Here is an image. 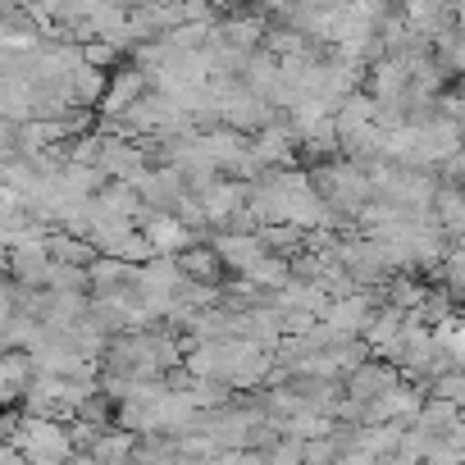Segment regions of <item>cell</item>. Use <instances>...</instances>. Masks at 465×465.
<instances>
[{
    "mask_svg": "<svg viewBox=\"0 0 465 465\" xmlns=\"http://www.w3.org/2000/svg\"><path fill=\"white\" fill-rule=\"evenodd\" d=\"M311 183H315L320 201H329L338 214H351V219L374 201L370 169H365V164H351V160H333V164H324V169H311Z\"/></svg>",
    "mask_w": 465,
    "mask_h": 465,
    "instance_id": "6da1fadb",
    "label": "cell"
},
{
    "mask_svg": "<svg viewBox=\"0 0 465 465\" xmlns=\"http://www.w3.org/2000/svg\"><path fill=\"white\" fill-rule=\"evenodd\" d=\"M210 92H214V101H219L223 128H232V133L256 137V133H265L270 124H279V110H274L265 96H256L242 78H238V83H210Z\"/></svg>",
    "mask_w": 465,
    "mask_h": 465,
    "instance_id": "7a4b0ae2",
    "label": "cell"
},
{
    "mask_svg": "<svg viewBox=\"0 0 465 465\" xmlns=\"http://www.w3.org/2000/svg\"><path fill=\"white\" fill-rule=\"evenodd\" d=\"M5 447H19L28 460H64V465H69V460L78 456L64 420H33V415H24L19 433H15Z\"/></svg>",
    "mask_w": 465,
    "mask_h": 465,
    "instance_id": "3957f363",
    "label": "cell"
},
{
    "mask_svg": "<svg viewBox=\"0 0 465 465\" xmlns=\"http://www.w3.org/2000/svg\"><path fill=\"white\" fill-rule=\"evenodd\" d=\"M338 265L356 279V288H361V292L397 279V274H392V265H388V256H383V247H379V242H370V238H361V232H342V238H338Z\"/></svg>",
    "mask_w": 465,
    "mask_h": 465,
    "instance_id": "277c9868",
    "label": "cell"
},
{
    "mask_svg": "<svg viewBox=\"0 0 465 465\" xmlns=\"http://www.w3.org/2000/svg\"><path fill=\"white\" fill-rule=\"evenodd\" d=\"M383 306H388V302H379L374 292H356V297H347V302H333V311L324 315V324H329L342 342H361Z\"/></svg>",
    "mask_w": 465,
    "mask_h": 465,
    "instance_id": "5b68a950",
    "label": "cell"
},
{
    "mask_svg": "<svg viewBox=\"0 0 465 465\" xmlns=\"http://www.w3.org/2000/svg\"><path fill=\"white\" fill-rule=\"evenodd\" d=\"M137 228L146 232V242H151L155 256H183V252L201 247V242H196V228H187L183 219L160 214V210H146V214L137 219Z\"/></svg>",
    "mask_w": 465,
    "mask_h": 465,
    "instance_id": "8992f818",
    "label": "cell"
},
{
    "mask_svg": "<svg viewBox=\"0 0 465 465\" xmlns=\"http://www.w3.org/2000/svg\"><path fill=\"white\" fill-rule=\"evenodd\" d=\"M155 92V83H151V74H142L137 64H124L119 74H110V92H105V101H101V119H119V114H128L137 101H146Z\"/></svg>",
    "mask_w": 465,
    "mask_h": 465,
    "instance_id": "52a82bcc",
    "label": "cell"
},
{
    "mask_svg": "<svg viewBox=\"0 0 465 465\" xmlns=\"http://www.w3.org/2000/svg\"><path fill=\"white\" fill-rule=\"evenodd\" d=\"M214 256L223 261V270H238L242 279L270 256L265 242H261V232H214Z\"/></svg>",
    "mask_w": 465,
    "mask_h": 465,
    "instance_id": "ba28073f",
    "label": "cell"
},
{
    "mask_svg": "<svg viewBox=\"0 0 465 465\" xmlns=\"http://www.w3.org/2000/svg\"><path fill=\"white\" fill-rule=\"evenodd\" d=\"M232 356H238V342H187V361H183V370L192 374V379H219V383H228V374H232Z\"/></svg>",
    "mask_w": 465,
    "mask_h": 465,
    "instance_id": "9c48e42d",
    "label": "cell"
},
{
    "mask_svg": "<svg viewBox=\"0 0 465 465\" xmlns=\"http://www.w3.org/2000/svg\"><path fill=\"white\" fill-rule=\"evenodd\" d=\"M347 401H361V406H370V401H379V397H388L392 388H401V370H392L388 361H370V365H361L356 374H347Z\"/></svg>",
    "mask_w": 465,
    "mask_h": 465,
    "instance_id": "30bf717a",
    "label": "cell"
},
{
    "mask_svg": "<svg viewBox=\"0 0 465 465\" xmlns=\"http://www.w3.org/2000/svg\"><path fill=\"white\" fill-rule=\"evenodd\" d=\"M297 146H302V137L292 133V124H288V119H279V124H270L265 133H256V137H252V151H256V160H261L265 169H292Z\"/></svg>",
    "mask_w": 465,
    "mask_h": 465,
    "instance_id": "8fae6325",
    "label": "cell"
},
{
    "mask_svg": "<svg viewBox=\"0 0 465 465\" xmlns=\"http://www.w3.org/2000/svg\"><path fill=\"white\" fill-rule=\"evenodd\" d=\"M370 96L379 105H406V96H411V64L397 60V55H383L370 69Z\"/></svg>",
    "mask_w": 465,
    "mask_h": 465,
    "instance_id": "7c38bea8",
    "label": "cell"
},
{
    "mask_svg": "<svg viewBox=\"0 0 465 465\" xmlns=\"http://www.w3.org/2000/svg\"><path fill=\"white\" fill-rule=\"evenodd\" d=\"M87 274H92V297H128V292H137V265H128V261L96 256Z\"/></svg>",
    "mask_w": 465,
    "mask_h": 465,
    "instance_id": "4fadbf2b",
    "label": "cell"
},
{
    "mask_svg": "<svg viewBox=\"0 0 465 465\" xmlns=\"http://www.w3.org/2000/svg\"><path fill=\"white\" fill-rule=\"evenodd\" d=\"M37 379V365L28 351H5V361H0V401H24V392L33 388Z\"/></svg>",
    "mask_w": 465,
    "mask_h": 465,
    "instance_id": "5bb4252c",
    "label": "cell"
},
{
    "mask_svg": "<svg viewBox=\"0 0 465 465\" xmlns=\"http://www.w3.org/2000/svg\"><path fill=\"white\" fill-rule=\"evenodd\" d=\"M429 214H433V223L451 238V247H456V238L465 232V187H460V183H442Z\"/></svg>",
    "mask_w": 465,
    "mask_h": 465,
    "instance_id": "9a60e30c",
    "label": "cell"
},
{
    "mask_svg": "<svg viewBox=\"0 0 465 465\" xmlns=\"http://www.w3.org/2000/svg\"><path fill=\"white\" fill-rule=\"evenodd\" d=\"M401 338H406V315L397 311V306H383L379 315H374V324H370V333H365V342H370V351L379 356V361H388L397 347H401Z\"/></svg>",
    "mask_w": 465,
    "mask_h": 465,
    "instance_id": "2e32d148",
    "label": "cell"
},
{
    "mask_svg": "<svg viewBox=\"0 0 465 465\" xmlns=\"http://www.w3.org/2000/svg\"><path fill=\"white\" fill-rule=\"evenodd\" d=\"M242 83L274 105V96H279V87H283V64H279L270 51H256V55L247 60V69H242Z\"/></svg>",
    "mask_w": 465,
    "mask_h": 465,
    "instance_id": "e0dca14e",
    "label": "cell"
},
{
    "mask_svg": "<svg viewBox=\"0 0 465 465\" xmlns=\"http://www.w3.org/2000/svg\"><path fill=\"white\" fill-rule=\"evenodd\" d=\"M133 451H137V433H128V429H119V424H110V429L101 433V442L92 447L96 465H133Z\"/></svg>",
    "mask_w": 465,
    "mask_h": 465,
    "instance_id": "ac0fdd59",
    "label": "cell"
},
{
    "mask_svg": "<svg viewBox=\"0 0 465 465\" xmlns=\"http://www.w3.org/2000/svg\"><path fill=\"white\" fill-rule=\"evenodd\" d=\"M46 247H51V261H55V265H83V270H92V261L101 256L92 242L74 238V232H60V228L51 232V242H46Z\"/></svg>",
    "mask_w": 465,
    "mask_h": 465,
    "instance_id": "d6986e66",
    "label": "cell"
},
{
    "mask_svg": "<svg viewBox=\"0 0 465 465\" xmlns=\"http://www.w3.org/2000/svg\"><path fill=\"white\" fill-rule=\"evenodd\" d=\"M178 265H183V274H187L192 283H205V288H219V274H223V261L214 256V247H192V252H183V256H178Z\"/></svg>",
    "mask_w": 465,
    "mask_h": 465,
    "instance_id": "ffe728a7",
    "label": "cell"
},
{
    "mask_svg": "<svg viewBox=\"0 0 465 465\" xmlns=\"http://www.w3.org/2000/svg\"><path fill=\"white\" fill-rule=\"evenodd\" d=\"M465 415H460V406L456 401H424V411H420V420H415V429H424V433H433L438 442H447V433L460 424Z\"/></svg>",
    "mask_w": 465,
    "mask_h": 465,
    "instance_id": "44dd1931",
    "label": "cell"
},
{
    "mask_svg": "<svg viewBox=\"0 0 465 465\" xmlns=\"http://www.w3.org/2000/svg\"><path fill=\"white\" fill-rule=\"evenodd\" d=\"M424 302H429V288H424L420 279L397 274V279L388 283V306H397L401 315H420V311H424Z\"/></svg>",
    "mask_w": 465,
    "mask_h": 465,
    "instance_id": "7402d4cb",
    "label": "cell"
},
{
    "mask_svg": "<svg viewBox=\"0 0 465 465\" xmlns=\"http://www.w3.org/2000/svg\"><path fill=\"white\" fill-rule=\"evenodd\" d=\"M429 397H433V401H456V406H465V370H451V374L433 379V383H429Z\"/></svg>",
    "mask_w": 465,
    "mask_h": 465,
    "instance_id": "603a6c76",
    "label": "cell"
},
{
    "mask_svg": "<svg viewBox=\"0 0 465 465\" xmlns=\"http://www.w3.org/2000/svg\"><path fill=\"white\" fill-rule=\"evenodd\" d=\"M442 288L465 302V252H451V256H447V265H442Z\"/></svg>",
    "mask_w": 465,
    "mask_h": 465,
    "instance_id": "cb8c5ba5",
    "label": "cell"
},
{
    "mask_svg": "<svg viewBox=\"0 0 465 465\" xmlns=\"http://www.w3.org/2000/svg\"><path fill=\"white\" fill-rule=\"evenodd\" d=\"M83 60L92 64V69H114L119 64V46H110V42H92V46H83Z\"/></svg>",
    "mask_w": 465,
    "mask_h": 465,
    "instance_id": "d4e9b609",
    "label": "cell"
},
{
    "mask_svg": "<svg viewBox=\"0 0 465 465\" xmlns=\"http://www.w3.org/2000/svg\"><path fill=\"white\" fill-rule=\"evenodd\" d=\"M0 465H28V456L19 447H5V456H0Z\"/></svg>",
    "mask_w": 465,
    "mask_h": 465,
    "instance_id": "484cf974",
    "label": "cell"
},
{
    "mask_svg": "<svg viewBox=\"0 0 465 465\" xmlns=\"http://www.w3.org/2000/svg\"><path fill=\"white\" fill-rule=\"evenodd\" d=\"M456 252H465V232H460V238H456Z\"/></svg>",
    "mask_w": 465,
    "mask_h": 465,
    "instance_id": "4316f807",
    "label": "cell"
},
{
    "mask_svg": "<svg viewBox=\"0 0 465 465\" xmlns=\"http://www.w3.org/2000/svg\"><path fill=\"white\" fill-rule=\"evenodd\" d=\"M460 96H465V87H460Z\"/></svg>",
    "mask_w": 465,
    "mask_h": 465,
    "instance_id": "83f0119b",
    "label": "cell"
}]
</instances>
